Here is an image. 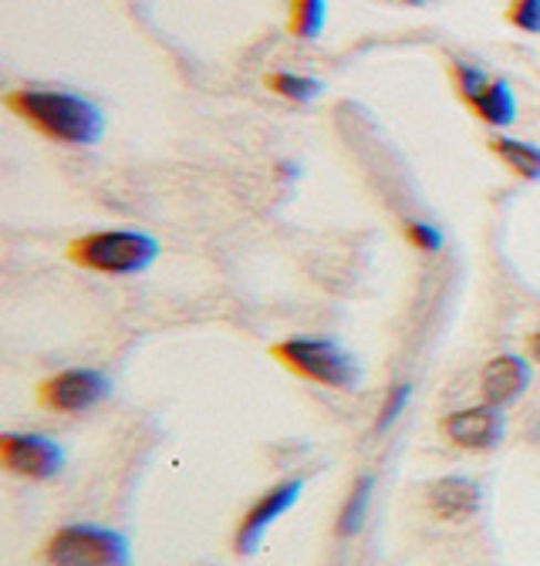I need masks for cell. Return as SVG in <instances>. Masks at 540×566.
Here are the masks:
<instances>
[{"mask_svg": "<svg viewBox=\"0 0 540 566\" xmlns=\"http://www.w3.org/2000/svg\"><path fill=\"white\" fill-rule=\"evenodd\" d=\"M8 108L21 115L31 128L54 142H64V146H98L105 135L102 108L75 92L18 88L8 95Z\"/></svg>", "mask_w": 540, "mask_h": 566, "instance_id": "6da1fadb", "label": "cell"}, {"mask_svg": "<svg viewBox=\"0 0 540 566\" xmlns=\"http://www.w3.org/2000/svg\"><path fill=\"white\" fill-rule=\"evenodd\" d=\"M159 243L143 230H102L79 237L68 247V260L108 276H132L156 263Z\"/></svg>", "mask_w": 540, "mask_h": 566, "instance_id": "7a4b0ae2", "label": "cell"}, {"mask_svg": "<svg viewBox=\"0 0 540 566\" xmlns=\"http://www.w3.org/2000/svg\"><path fill=\"white\" fill-rule=\"evenodd\" d=\"M270 354L294 375L324 385V388H338L349 391L359 385V365L352 354L331 340V337H291L270 347Z\"/></svg>", "mask_w": 540, "mask_h": 566, "instance_id": "3957f363", "label": "cell"}, {"mask_svg": "<svg viewBox=\"0 0 540 566\" xmlns=\"http://www.w3.org/2000/svg\"><path fill=\"white\" fill-rule=\"evenodd\" d=\"M44 556L51 566H132L128 539L118 530L92 526V523H72L58 530Z\"/></svg>", "mask_w": 540, "mask_h": 566, "instance_id": "277c9868", "label": "cell"}, {"mask_svg": "<svg viewBox=\"0 0 540 566\" xmlns=\"http://www.w3.org/2000/svg\"><path fill=\"white\" fill-rule=\"evenodd\" d=\"M453 82H456L459 98L477 112L480 122H487L494 128H507L517 118V102H513V92L503 78H487L480 67L456 61Z\"/></svg>", "mask_w": 540, "mask_h": 566, "instance_id": "5b68a950", "label": "cell"}, {"mask_svg": "<svg viewBox=\"0 0 540 566\" xmlns=\"http://www.w3.org/2000/svg\"><path fill=\"white\" fill-rule=\"evenodd\" d=\"M108 395H112V381H108V375H102L95 368H68V371H58L54 378L41 381V388H38L41 405L51 408V411H61V415L92 411Z\"/></svg>", "mask_w": 540, "mask_h": 566, "instance_id": "8992f818", "label": "cell"}, {"mask_svg": "<svg viewBox=\"0 0 540 566\" xmlns=\"http://www.w3.org/2000/svg\"><path fill=\"white\" fill-rule=\"evenodd\" d=\"M0 462L11 475L48 482L64 469V449L38 432H4L0 436Z\"/></svg>", "mask_w": 540, "mask_h": 566, "instance_id": "52a82bcc", "label": "cell"}, {"mask_svg": "<svg viewBox=\"0 0 540 566\" xmlns=\"http://www.w3.org/2000/svg\"><path fill=\"white\" fill-rule=\"evenodd\" d=\"M301 489H304L301 479L298 482L291 479V482H281V485H274L270 492H263L260 500L247 510V516L240 520L237 536H233V549L240 556H253L257 546H260V539H263V533L301 500Z\"/></svg>", "mask_w": 540, "mask_h": 566, "instance_id": "ba28073f", "label": "cell"}, {"mask_svg": "<svg viewBox=\"0 0 540 566\" xmlns=\"http://www.w3.org/2000/svg\"><path fill=\"white\" fill-rule=\"evenodd\" d=\"M446 439L453 446H463V449H472V452H484V449H497L507 436V418H503V408L497 405H472V408H463V411H453L446 418Z\"/></svg>", "mask_w": 540, "mask_h": 566, "instance_id": "9c48e42d", "label": "cell"}, {"mask_svg": "<svg viewBox=\"0 0 540 566\" xmlns=\"http://www.w3.org/2000/svg\"><path fill=\"white\" fill-rule=\"evenodd\" d=\"M484 489L469 475H443L429 489V510L443 523H466L480 513Z\"/></svg>", "mask_w": 540, "mask_h": 566, "instance_id": "30bf717a", "label": "cell"}, {"mask_svg": "<svg viewBox=\"0 0 540 566\" xmlns=\"http://www.w3.org/2000/svg\"><path fill=\"white\" fill-rule=\"evenodd\" d=\"M530 365L520 358V354H500V358H494L484 371V401L487 405H513L527 388H530Z\"/></svg>", "mask_w": 540, "mask_h": 566, "instance_id": "8fae6325", "label": "cell"}, {"mask_svg": "<svg viewBox=\"0 0 540 566\" xmlns=\"http://www.w3.org/2000/svg\"><path fill=\"white\" fill-rule=\"evenodd\" d=\"M490 149L527 182H537L540 179V146H530V142H520V138H510V135H497L490 142Z\"/></svg>", "mask_w": 540, "mask_h": 566, "instance_id": "7c38bea8", "label": "cell"}, {"mask_svg": "<svg viewBox=\"0 0 540 566\" xmlns=\"http://www.w3.org/2000/svg\"><path fill=\"white\" fill-rule=\"evenodd\" d=\"M372 489H375V479L372 475H359V482L349 492V503H345L342 516H338V536L362 533V526L368 520V510H372Z\"/></svg>", "mask_w": 540, "mask_h": 566, "instance_id": "4fadbf2b", "label": "cell"}, {"mask_svg": "<svg viewBox=\"0 0 540 566\" xmlns=\"http://www.w3.org/2000/svg\"><path fill=\"white\" fill-rule=\"evenodd\" d=\"M324 0H291V18H288V31L301 41H314L324 31Z\"/></svg>", "mask_w": 540, "mask_h": 566, "instance_id": "5bb4252c", "label": "cell"}, {"mask_svg": "<svg viewBox=\"0 0 540 566\" xmlns=\"http://www.w3.org/2000/svg\"><path fill=\"white\" fill-rule=\"evenodd\" d=\"M267 88L288 98V102H298V105H308L321 95V82L318 78H308V75H291V71H278V75L267 78Z\"/></svg>", "mask_w": 540, "mask_h": 566, "instance_id": "9a60e30c", "label": "cell"}, {"mask_svg": "<svg viewBox=\"0 0 540 566\" xmlns=\"http://www.w3.org/2000/svg\"><path fill=\"white\" fill-rule=\"evenodd\" d=\"M409 398H413V388H409V385H395V388L388 391V398H385L382 411H378V424H375V432H388L392 424L402 418V411H405V405H409Z\"/></svg>", "mask_w": 540, "mask_h": 566, "instance_id": "2e32d148", "label": "cell"}, {"mask_svg": "<svg viewBox=\"0 0 540 566\" xmlns=\"http://www.w3.org/2000/svg\"><path fill=\"white\" fill-rule=\"evenodd\" d=\"M510 24L523 34H540V0H513L507 11Z\"/></svg>", "mask_w": 540, "mask_h": 566, "instance_id": "e0dca14e", "label": "cell"}, {"mask_svg": "<svg viewBox=\"0 0 540 566\" xmlns=\"http://www.w3.org/2000/svg\"><path fill=\"white\" fill-rule=\"evenodd\" d=\"M405 237H409V243L423 253H439L443 250V230L433 227V223H423V220H413L405 223Z\"/></svg>", "mask_w": 540, "mask_h": 566, "instance_id": "ac0fdd59", "label": "cell"}, {"mask_svg": "<svg viewBox=\"0 0 540 566\" xmlns=\"http://www.w3.org/2000/svg\"><path fill=\"white\" fill-rule=\"evenodd\" d=\"M527 350H530V358H533V361L540 365V331L527 337Z\"/></svg>", "mask_w": 540, "mask_h": 566, "instance_id": "d6986e66", "label": "cell"}, {"mask_svg": "<svg viewBox=\"0 0 540 566\" xmlns=\"http://www.w3.org/2000/svg\"><path fill=\"white\" fill-rule=\"evenodd\" d=\"M405 4H413V8H423V4H426V0H405Z\"/></svg>", "mask_w": 540, "mask_h": 566, "instance_id": "ffe728a7", "label": "cell"}]
</instances>
